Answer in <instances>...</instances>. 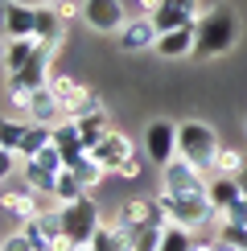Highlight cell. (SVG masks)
Returning <instances> with one entry per match:
<instances>
[{"label":"cell","mask_w":247,"mask_h":251,"mask_svg":"<svg viewBox=\"0 0 247 251\" xmlns=\"http://www.w3.org/2000/svg\"><path fill=\"white\" fill-rule=\"evenodd\" d=\"M194 29H198L194 58H202V62H210V58L226 54V50H235V41H239V17H235L231 4H214V8H206Z\"/></svg>","instance_id":"cell-1"},{"label":"cell","mask_w":247,"mask_h":251,"mask_svg":"<svg viewBox=\"0 0 247 251\" xmlns=\"http://www.w3.org/2000/svg\"><path fill=\"white\" fill-rule=\"evenodd\" d=\"M82 194H87V190H82L78 173H74V169H62V173H58V190H54V202H58V206H66V202H78Z\"/></svg>","instance_id":"cell-24"},{"label":"cell","mask_w":247,"mask_h":251,"mask_svg":"<svg viewBox=\"0 0 247 251\" xmlns=\"http://www.w3.org/2000/svg\"><path fill=\"white\" fill-rule=\"evenodd\" d=\"M194 251H219V247H214V239H198V243H194Z\"/></svg>","instance_id":"cell-34"},{"label":"cell","mask_w":247,"mask_h":251,"mask_svg":"<svg viewBox=\"0 0 247 251\" xmlns=\"http://www.w3.org/2000/svg\"><path fill=\"white\" fill-rule=\"evenodd\" d=\"M239 185H243V194H247V169H243V173H239Z\"/></svg>","instance_id":"cell-36"},{"label":"cell","mask_w":247,"mask_h":251,"mask_svg":"<svg viewBox=\"0 0 247 251\" xmlns=\"http://www.w3.org/2000/svg\"><path fill=\"white\" fill-rule=\"evenodd\" d=\"M243 169H247V156L235 144H222L219 156H214V177H239Z\"/></svg>","instance_id":"cell-22"},{"label":"cell","mask_w":247,"mask_h":251,"mask_svg":"<svg viewBox=\"0 0 247 251\" xmlns=\"http://www.w3.org/2000/svg\"><path fill=\"white\" fill-rule=\"evenodd\" d=\"M243 132H247V116H243Z\"/></svg>","instance_id":"cell-39"},{"label":"cell","mask_w":247,"mask_h":251,"mask_svg":"<svg viewBox=\"0 0 247 251\" xmlns=\"http://www.w3.org/2000/svg\"><path fill=\"white\" fill-rule=\"evenodd\" d=\"M157 25H152V17H128V25L116 33V50L124 54H140V50H152L157 46Z\"/></svg>","instance_id":"cell-12"},{"label":"cell","mask_w":247,"mask_h":251,"mask_svg":"<svg viewBox=\"0 0 247 251\" xmlns=\"http://www.w3.org/2000/svg\"><path fill=\"white\" fill-rule=\"evenodd\" d=\"M74 173H78V181H82V190H87V194L95 190V185H103V177H107V169H103V165H99L91 152H87V156H82V161L74 165Z\"/></svg>","instance_id":"cell-25"},{"label":"cell","mask_w":247,"mask_h":251,"mask_svg":"<svg viewBox=\"0 0 247 251\" xmlns=\"http://www.w3.org/2000/svg\"><path fill=\"white\" fill-rule=\"evenodd\" d=\"M58 173H62L58 165L41 161V156H29V161H21V181L33 185L41 198H54V190H58Z\"/></svg>","instance_id":"cell-15"},{"label":"cell","mask_w":247,"mask_h":251,"mask_svg":"<svg viewBox=\"0 0 247 251\" xmlns=\"http://www.w3.org/2000/svg\"><path fill=\"white\" fill-rule=\"evenodd\" d=\"M222 226H247V194L235 198V202L222 210Z\"/></svg>","instance_id":"cell-28"},{"label":"cell","mask_w":247,"mask_h":251,"mask_svg":"<svg viewBox=\"0 0 247 251\" xmlns=\"http://www.w3.org/2000/svg\"><path fill=\"white\" fill-rule=\"evenodd\" d=\"M82 21L107 37L128 25V13H124V0H82Z\"/></svg>","instance_id":"cell-8"},{"label":"cell","mask_w":247,"mask_h":251,"mask_svg":"<svg viewBox=\"0 0 247 251\" xmlns=\"http://www.w3.org/2000/svg\"><path fill=\"white\" fill-rule=\"evenodd\" d=\"M25 239L33 243V251H49L62 239V206H49V210H41L37 218H29L25 226Z\"/></svg>","instance_id":"cell-11"},{"label":"cell","mask_w":247,"mask_h":251,"mask_svg":"<svg viewBox=\"0 0 247 251\" xmlns=\"http://www.w3.org/2000/svg\"><path fill=\"white\" fill-rule=\"evenodd\" d=\"M78 251H95V247H78Z\"/></svg>","instance_id":"cell-38"},{"label":"cell","mask_w":247,"mask_h":251,"mask_svg":"<svg viewBox=\"0 0 247 251\" xmlns=\"http://www.w3.org/2000/svg\"><path fill=\"white\" fill-rule=\"evenodd\" d=\"M140 149L148 152V161L165 169L169 161H177V124L169 120H148L144 124V136H140Z\"/></svg>","instance_id":"cell-6"},{"label":"cell","mask_w":247,"mask_h":251,"mask_svg":"<svg viewBox=\"0 0 247 251\" xmlns=\"http://www.w3.org/2000/svg\"><path fill=\"white\" fill-rule=\"evenodd\" d=\"M157 8H165V0H136V17H152Z\"/></svg>","instance_id":"cell-32"},{"label":"cell","mask_w":247,"mask_h":251,"mask_svg":"<svg viewBox=\"0 0 247 251\" xmlns=\"http://www.w3.org/2000/svg\"><path fill=\"white\" fill-rule=\"evenodd\" d=\"M161 235H165V226H140L136 231V251H161Z\"/></svg>","instance_id":"cell-29"},{"label":"cell","mask_w":247,"mask_h":251,"mask_svg":"<svg viewBox=\"0 0 247 251\" xmlns=\"http://www.w3.org/2000/svg\"><path fill=\"white\" fill-rule=\"evenodd\" d=\"M37 46H41L37 37H4V70H8V75L25 70L29 58L37 54Z\"/></svg>","instance_id":"cell-18"},{"label":"cell","mask_w":247,"mask_h":251,"mask_svg":"<svg viewBox=\"0 0 247 251\" xmlns=\"http://www.w3.org/2000/svg\"><path fill=\"white\" fill-rule=\"evenodd\" d=\"M0 251H33V243H29V239H25V231L17 226V231H8L4 239H0Z\"/></svg>","instance_id":"cell-30"},{"label":"cell","mask_w":247,"mask_h":251,"mask_svg":"<svg viewBox=\"0 0 247 251\" xmlns=\"http://www.w3.org/2000/svg\"><path fill=\"white\" fill-rule=\"evenodd\" d=\"M194 46H198V29L185 25V29H169V33H161L152 50H157L161 58L173 62V58H194Z\"/></svg>","instance_id":"cell-16"},{"label":"cell","mask_w":247,"mask_h":251,"mask_svg":"<svg viewBox=\"0 0 247 251\" xmlns=\"http://www.w3.org/2000/svg\"><path fill=\"white\" fill-rule=\"evenodd\" d=\"M235 198H243L239 177H210V202H214V210H219V214L235 202Z\"/></svg>","instance_id":"cell-21"},{"label":"cell","mask_w":247,"mask_h":251,"mask_svg":"<svg viewBox=\"0 0 247 251\" xmlns=\"http://www.w3.org/2000/svg\"><path fill=\"white\" fill-rule=\"evenodd\" d=\"M91 247H95V251H136V231H128L124 223L111 218V223H103L95 231Z\"/></svg>","instance_id":"cell-17"},{"label":"cell","mask_w":247,"mask_h":251,"mask_svg":"<svg viewBox=\"0 0 247 251\" xmlns=\"http://www.w3.org/2000/svg\"><path fill=\"white\" fill-rule=\"evenodd\" d=\"M198 17L202 13H190V8H173V4H165L152 13V25H157V33H169V29H185V25H198Z\"/></svg>","instance_id":"cell-19"},{"label":"cell","mask_w":247,"mask_h":251,"mask_svg":"<svg viewBox=\"0 0 247 251\" xmlns=\"http://www.w3.org/2000/svg\"><path fill=\"white\" fill-rule=\"evenodd\" d=\"M29 124H41V128H58L62 120H66V111H62V103H58V95H54V87H37L33 95H29V116H25Z\"/></svg>","instance_id":"cell-13"},{"label":"cell","mask_w":247,"mask_h":251,"mask_svg":"<svg viewBox=\"0 0 247 251\" xmlns=\"http://www.w3.org/2000/svg\"><path fill=\"white\" fill-rule=\"evenodd\" d=\"M161 190L165 194H206L210 190V177H206L198 165H190L185 156H177V161H169L161 169Z\"/></svg>","instance_id":"cell-7"},{"label":"cell","mask_w":247,"mask_h":251,"mask_svg":"<svg viewBox=\"0 0 247 251\" xmlns=\"http://www.w3.org/2000/svg\"><path fill=\"white\" fill-rule=\"evenodd\" d=\"M219 149H222V140H219V132L210 124H202V120L177 124V156H185L190 165H198L206 177H214V156H219Z\"/></svg>","instance_id":"cell-2"},{"label":"cell","mask_w":247,"mask_h":251,"mask_svg":"<svg viewBox=\"0 0 247 251\" xmlns=\"http://www.w3.org/2000/svg\"><path fill=\"white\" fill-rule=\"evenodd\" d=\"M37 190L33 185H13V181H4V218L8 223H17V226H25L29 218H37L41 210H46V206H37Z\"/></svg>","instance_id":"cell-9"},{"label":"cell","mask_w":247,"mask_h":251,"mask_svg":"<svg viewBox=\"0 0 247 251\" xmlns=\"http://www.w3.org/2000/svg\"><path fill=\"white\" fill-rule=\"evenodd\" d=\"M165 4H173V8H190V13H202L198 0H165Z\"/></svg>","instance_id":"cell-33"},{"label":"cell","mask_w":247,"mask_h":251,"mask_svg":"<svg viewBox=\"0 0 247 251\" xmlns=\"http://www.w3.org/2000/svg\"><path fill=\"white\" fill-rule=\"evenodd\" d=\"M58 50H62V41H41L37 54L29 58V66L17 70V75H8V87H17V91H37V87H46V82L54 78V58H58Z\"/></svg>","instance_id":"cell-5"},{"label":"cell","mask_w":247,"mask_h":251,"mask_svg":"<svg viewBox=\"0 0 247 251\" xmlns=\"http://www.w3.org/2000/svg\"><path fill=\"white\" fill-rule=\"evenodd\" d=\"M194 243H198V231L177 226V223H169L161 235V251H194Z\"/></svg>","instance_id":"cell-23"},{"label":"cell","mask_w":247,"mask_h":251,"mask_svg":"<svg viewBox=\"0 0 247 251\" xmlns=\"http://www.w3.org/2000/svg\"><path fill=\"white\" fill-rule=\"evenodd\" d=\"M0 13H4V37H33V33H37V4L4 0Z\"/></svg>","instance_id":"cell-14"},{"label":"cell","mask_w":247,"mask_h":251,"mask_svg":"<svg viewBox=\"0 0 247 251\" xmlns=\"http://www.w3.org/2000/svg\"><path fill=\"white\" fill-rule=\"evenodd\" d=\"M62 25H66V21L58 17V8L54 4H41L37 0V41H62Z\"/></svg>","instance_id":"cell-20"},{"label":"cell","mask_w":247,"mask_h":251,"mask_svg":"<svg viewBox=\"0 0 247 251\" xmlns=\"http://www.w3.org/2000/svg\"><path fill=\"white\" fill-rule=\"evenodd\" d=\"M49 251H78V247H74V243H70V239H58V243H54V247H49Z\"/></svg>","instance_id":"cell-35"},{"label":"cell","mask_w":247,"mask_h":251,"mask_svg":"<svg viewBox=\"0 0 247 251\" xmlns=\"http://www.w3.org/2000/svg\"><path fill=\"white\" fill-rule=\"evenodd\" d=\"M49 87H54L62 111H66V120H82V116H91V111H103V99H99L91 87H82L74 75H62V70H54Z\"/></svg>","instance_id":"cell-4"},{"label":"cell","mask_w":247,"mask_h":251,"mask_svg":"<svg viewBox=\"0 0 247 251\" xmlns=\"http://www.w3.org/2000/svg\"><path fill=\"white\" fill-rule=\"evenodd\" d=\"M103 226L99 218V202L91 194H82L78 202H66L62 206V239H70L74 247H91L95 231Z\"/></svg>","instance_id":"cell-3"},{"label":"cell","mask_w":247,"mask_h":251,"mask_svg":"<svg viewBox=\"0 0 247 251\" xmlns=\"http://www.w3.org/2000/svg\"><path fill=\"white\" fill-rule=\"evenodd\" d=\"M54 8H58V17H62V21L82 17V4H78V0H62V4H54Z\"/></svg>","instance_id":"cell-31"},{"label":"cell","mask_w":247,"mask_h":251,"mask_svg":"<svg viewBox=\"0 0 247 251\" xmlns=\"http://www.w3.org/2000/svg\"><path fill=\"white\" fill-rule=\"evenodd\" d=\"M148 165H152V161H148V152H144V149H136V152L128 156V161L120 165V173H116V177H120V181H140Z\"/></svg>","instance_id":"cell-27"},{"label":"cell","mask_w":247,"mask_h":251,"mask_svg":"<svg viewBox=\"0 0 247 251\" xmlns=\"http://www.w3.org/2000/svg\"><path fill=\"white\" fill-rule=\"evenodd\" d=\"M41 4H62V0H41Z\"/></svg>","instance_id":"cell-37"},{"label":"cell","mask_w":247,"mask_h":251,"mask_svg":"<svg viewBox=\"0 0 247 251\" xmlns=\"http://www.w3.org/2000/svg\"><path fill=\"white\" fill-rule=\"evenodd\" d=\"M25 136H29V120H4V128H0V149H8V152H17L21 144H25Z\"/></svg>","instance_id":"cell-26"},{"label":"cell","mask_w":247,"mask_h":251,"mask_svg":"<svg viewBox=\"0 0 247 251\" xmlns=\"http://www.w3.org/2000/svg\"><path fill=\"white\" fill-rule=\"evenodd\" d=\"M136 149H140V144L132 140L128 132L111 128V132H107V136H103V140L95 144V149H91V156H95V161H99V165H103V169H107V173H120V165L128 161V156L136 152Z\"/></svg>","instance_id":"cell-10"}]
</instances>
